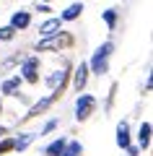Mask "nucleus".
<instances>
[{
	"mask_svg": "<svg viewBox=\"0 0 153 156\" xmlns=\"http://www.w3.org/2000/svg\"><path fill=\"white\" fill-rule=\"evenodd\" d=\"M112 50H114V47H112V42H104V44L99 47L96 50V55H93V60H91V70L96 73V76H101V73H106V60H109V55H112Z\"/></svg>",
	"mask_w": 153,
	"mask_h": 156,
	"instance_id": "f257e3e1",
	"label": "nucleus"
},
{
	"mask_svg": "<svg viewBox=\"0 0 153 156\" xmlns=\"http://www.w3.org/2000/svg\"><path fill=\"white\" fill-rule=\"evenodd\" d=\"M73 44V37L70 34H52V37H47V39H42L39 42V47L37 50L39 52H44V50H65V47H70Z\"/></svg>",
	"mask_w": 153,
	"mask_h": 156,
	"instance_id": "f03ea898",
	"label": "nucleus"
},
{
	"mask_svg": "<svg viewBox=\"0 0 153 156\" xmlns=\"http://www.w3.org/2000/svg\"><path fill=\"white\" fill-rule=\"evenodd\" d=\"M93 109H96V99H93L91 94H81L75 101V120H88V117L93 115Z\"/></svg>",
	"mask_w": 153,
	"mask_h": 156,
	"instance_id": "7ed1b4c3",
	"label": "nucleus"
},
{
	"mask_svg": "<svg viewBox=\"0 0 153 156\" xmlns=\"http://www.w3.org/2000/svg\"><path fill=\"white\" fill-rule=\"evenodd\" d=\"M23 81H29V83H37L39 81V60L37 57H29L26 62H23Z\"/></svg>",
	"mask_w": 153,
	"mask_h": 156,
	"instance_id": "20e7f679",
	"label": "nucleus"
},
{
	"mask_svg": "<svg viewBox=\"0 0 153 156\" xmlns=\"http://www.w3.org/2000/svg\"><path fill=\"white\" fill-rule=\"evenodd\" d=\"M68 76H70V73H68L65 68H62V70H55L52 76L47 78L49 89H52V91H62V89H65V81H68Z\"/></svg>",
	"mask_w": 153,
	"mask_h": 156,
	"instance_id": "39448f33",
	"label": "nucleus"
},
{
	"mask_svg": "<svg viewBox=\"0 0 153 156\" xmlns=\"http://www.w3.org/2000/svg\"><path fill=\"white\" fill-rule=\"evenodd\" d=\"M60 94H62V91H52V94H49L47 99H42V101H37V104L31 107V112H29V115H26V120H31V117H37L39 112H44V109H47V107L52 104V101H55V99H57V96H60Z\"/></svg>",
	"mask_w": 153,
	"mask_h": 156,
	"instance_id": "423d86ee",
	"label": "nucleus"
},
{
	"mask_svg": "<svg viewBox=\"0 0 153 156\" xmlns=\"http://www.w3.org/2000/svg\"><path fill=\"white\" fill-rule=\"evenodd\" d=\"M62 26V18H49V21H44L42 26H39V34L42 37H52V34H57Z\"/></svg>",
	"mask_w": 153,
	"mask_h": 156,
	"instance_id": "0eeeda50",
	"label": "nucleus"
},
{
	"mask_svg": "<svg viewBox=\"0 0 153 156\" xmlns=\"http://www.w3.org/2000/svg\"><path fill=\"white\" fill-rule=\"evenodd\" d=\"M117 146L120 148H130V125L127 122L117 125Z\"/></svg>",
	"mask_w": 153,
	"mask_h": 156,
	"instance_id": "6e6552de",
	"label": "nucleus"
},
{
	"mask_svg": "<svg viewBox=\"0 0 153 156\" xmlns=\"http://www.w3.org/2000/svg\"><path fill=\"white\" fill-rule=\"evenodd\" d=\"M29 23H31V16H29V13H26V11H18V13H16V16H13V18H11V26H13V29H16V31H18V29H26V26H29Z\"/></svg>",
	"mask_w": 153,
	"mask_h": 156,
	"instance_id": "1a4fd4ad",
	"label": "nucleus"
},
{
	"mask_svg": "<svg viewBox=\"0 0 153 156\" xmlns=\"http://www.w3.org/2000/svg\"><path fill=\"white\" fill-rule=\"evenodd\" d=\"M18 89H21V76L8 78V81H3V86H0V91H3V94H8V96H13Z\"/></svg>",
	"mask_w": 153,
	"mask_h": 156,
	"instance_id": "9d476101",
	"label": "nucleus"
},
{
	"mask_svg": "<svg viewBox=\"0 0 153 156\" xmlns=\"http://www.w3.org/2000/svg\"><path fill=\"white\" fill-rule=\"evenodd\" d=\"M86 81H88V62H81L78 70H75V89L81 91L83 86H86Z\"/></svg>",
	"mask_w": 153,
	"mask_h": 156,
	"instance_id": "9b49d317",
	"label": "nucleus"
},
{
	"mask_svg": "<svg viewBox=\"0 0 153 156\" xmlns=\"http://www.w3.org/2000/svg\"><path fill=\"white\" fill-rule=\"evenodd\" d=\"M81 11H83V3H73V5H68L65 8V13H62V21H75L78 16H81Z\"/></svg>",
	"mask_w": 153,
	"mask_h": 156,
	"instance_id": "f8f14e48",
	"label": "nucleus"
},
{
	"mask_svg": "<svg viewBox=\"0 0 153 156\" xmlns=\"http://www.w3.org/2000/svg\"><path fill=\"white\" fill-rule=\"evenodd\" d=\"M137 140H140V148H148V143H151V122H143V125H140Z\"/></svg>",
	"mask_w": 153,
	"mask_h": 156,
	"instance_id": "ddd939ff",
	"label": "nucleus"
},
{
	"mask_svg": "<svg viewBox=\"0 0 153 156\" xmlns=\"http://www.w3.org/2000/svg\"><path fill=\"white\" fill-rule=\"evenodd\" d=\"M65 143H68L65 138H57L55 143H49V146H47V151H44V154H47V156H60L62 148H65Z\"/></svg>",
	"mask_w": 153,
	"mask_h": 156,
	"instance_id": "4468645a",
	"label": "nucleus"
},
{
	"mask_svg": "<svg viewBox=\"0 0 153 156\" xmlns=\"http://www.w3.org/2000/svg\"><path fill=\"white\" fill-rule=\"evenodd\" d=\"M81 151H83V146L78 140H70V143H65V148H62L60 156H81Z\"/></svg>",
	"mask_w": 153,
	"mask_h": 156,
	"instance_id": "2eb2a0df",
	"label": "nucleus"
},
{
	"mask_svg": "<svg viewBox=\"0 0 153 156\" xmlns=\"http://www.w3.org/2000/svg\"><path fill=\"white\" fill-rule=\"evenodd\" d=\"M13 148H16V140H11V138L0 140V156H3V154H8V151H13Z\"/></svg>",
	"mask_w": 153,
	"mask_h": 156,
	"instance_id": "dca6fc26",
	"label": "nucleus"
},
{
	"mask_svg": "<svg viewBox=\"0 0 153 156\" xmlns=\"http://www.w3.org/2000/svg\"><path fill=\"white\" fill-rule=\"evenodd\" d=\"M13 34H16V29H13V26H3V29H0V39H5V42H8V39H13Z\"/></svg>",
	"mask_w": 153,
	"mask_h": 156,
	"instance_id": "f3484780",
	"label": "nucleus"
},
{
	"mask_svg": "<svg viewBox=\"0 0 153 156\" xmlns=\"http://www.w3.org/2000/svg\"><path fill=\"white\" fill-rule=\"evenodd\" d=\"M104 21H106V26H114V23H117V13L114 11H106L104 13Z\"/></svg>",
	"mask_w": 153,
	"mask_h": 156,
	"instance_id": "a211bd4d",
	"label": "nucleus"
},
{
	"mask_svg": "<svg viewBox=\"0 0 153 156\" xmlns=\"http://www.w3.org/2000/svg\"><path fill=\"white\" fill-rule=\"evenodd\" d=\"M31 138H34V135H26V138H21V140H16V148H18V151H21V148H26V146L31 143Z\"/></svg>",
	"mask_w": 153,
	"mask_h": 156,
	"instance_id": "6ab92c4d",
	"label": "nucleus"
},
{
	"mask_svg": "<svg viewBox=\"0 0 153 156\" xmlns=\"http://www.w3.org/2000/svg\"><path fill=\"white\" fill-rule=\"evenodd\" d=\"M0 135H5V128H0Z\"/></svg>",
	"mask_w": 153,
	"mask_h": 156,
	"instance_id": "aec40b11",
	"label": "nucleus"
},
{
	"mask_svg": "<svg viewBox=\"0 0 153 156\" xmlns=\"http://www.w3.org/2000/svg\"><path fill=\"white\" fill-rule=\"evenodd\" d=\"M0 112H3V101H0Z\"/></svg>",
	"mask_w": 153,
	"mask_h": 156,
	"instance_id": "412c9836",
	"label": "nucleus"
},
{
	"mask_svg": "<svg viewBox=\"0 0 153 156\" xmlns=\"http://www.w3.org/2000/svg\"><path fill=\"white\" fill-rule=\"evenodd\" d=\"M44 3H47V0H44Z\"/></svg>",
	"mask_w": 153,
	"mask_h": 156,
	"instance_id": "4be33fe9",
	"label": "nucleus"
}]
</instances>
